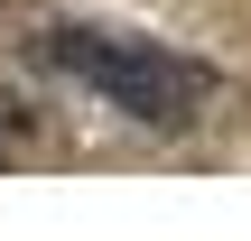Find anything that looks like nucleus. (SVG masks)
I'll use <instances>...</instances> for the list:
<instances>
[{"mask_svg": "<svg viewBox=\"0 0 251 241\" xmlns=\"http://www.w3.org/2000/svg\"><path fill=\"white\" fill-rule=\"evenodd\" d=\"M28 46H37L56 74H75L93 102H112L121 121H140V130H196V121H205V102L224 93V84H214V65H196V56H177V46H149V37H121V28L47 19Z\"/></svg>", "mask_w": 251, "mask_h": 241, "instance_id": "f257e3e1", "label": "nucleus"}]
</instances>
